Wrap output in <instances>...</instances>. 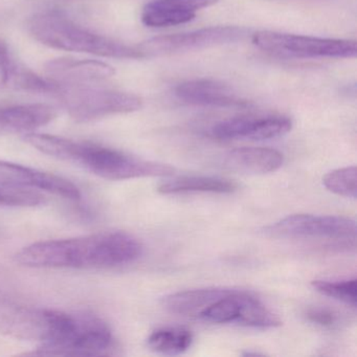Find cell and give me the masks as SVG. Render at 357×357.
Returning <instances> with one entry per match:
<instances>
[{
  "mask_svg": "<svg viewBox=\"0 0 357 357\" xmlns=\"http://www.w3.org/2000/svg\"><path fill=\"white\" fill-rule=\"evenodd\" d=\"M15 70L16 64L12 60L9 47L0 38V91L11 86Z\"/></svg>",
  "mask_w": 357,
  "mask_h": 357,
  "instance_id": "7402d4cb",
  "label": "cell"
},
{
  "mask_svg": "<svg viewBox=\"0 0 357 357\" xmlns=\"http://www.w3.org/2000/svg\"><path fill=\"white\" fill-rule=\"evenodd\" d=\"M174 93L179 101L190 105L221 108H244L250 105L235 89L212 79L185 81L175 87Z\"/></svg>",
  "mask_w": 357,
  "mask_h": 357,
  "instance_id": "7c38bea8",
  "label": "cell"
},
{
  "mask_svg": "<svg viewBox=\"0 0 357 357\" xmlns=\"http://www.w3.org/2000/svg\"><path fill=\"white\" fill-rule=\"evenodd\" d=\"M306 319L315 325L334 328L340 325V317L335 311L328 308H311L307 310Z\"/></svg>",
  "mask_w": 357,
  "mask_h": 357,
  "instance_id": "603a6c76",
  "label": "cell"
},
{
  "mask_svg": "<svg viewBox=\"0 0 357 357\" xmlns=\"http://www.w3.org/2000/svg\"><path fill=\"white\" fill-rule=\"evenodd\" d=\"M291 128V120L282 114L241 116L217 123L211 129V135L222 141L241 139L264 141L283 137Z\"/></svg>",
  "mask_w": 357,
  "mask_h": 357,
  "instance_id": "30bf717a",
  "label": "cell"
},
{
  "mask_svg": "<svg viewBox=\"0 0 357 357\" xmlns=\"http://www.w3.org/2000/svg\"><path fill=\"white\" fill-rule=\"evenodd\" d=\"M193 342V334L181 327L160 328L147 338V344L154 352L166 355L183 354Z\"/></svg>",
  "mask_w": 357,
  "mask_h": 357,
  "instance_id": "ac0fdd59",
  "label": "cell"
},
{
  "mask_svg": "<svg viewBox=\"0 0 357 357\" xmlns=\"http://www.w3.org/2000/svg\"><path fill=\"white\" fill-rule=\"evenodd\" d=\"M76 122L86 123L114 114H130L143 106L133 93L83 85L62 84L55 96Z\"/></svg>",
  "mask_w": 357,
  "mask_h": 357,
  "instance_id": "52a82bcc",
  "label": "cell"
},
{
  "mask_svg": "<svg viewBox=\"0 0 357 357\" xmlns=\"http://www.w3.org/2000/svg\"><path fill=\"white\" fill-rule=\"evenodd\" d=\"M0 185L43 190L72 200L81 197L78 188L63 177L5 160H0Z\"/></svg>",
  "mask_w": 357,
  "mask_h": 357,
  "instance_id": "8fae6325",
  "label": "cell"
},
{
  "mask_svg": "<svg viewBox=\"0 0 357 357\" xmlns=\"http://www.w3.org/2000/svg\"><path fill=\"white\" fill-rule=\"evenodd\" d=\"M28 29L35 40L60 51L76 52L114 59L146 58L139 45H125L109 37L91 32L56 10L35 14L29 22Z\"/></svg>",
  "mask_w": 357,
  "mask_h": 357,
  "instance_id": "3957f363",
  "label": "cell"
},
{
  "mask_svg": "<svg viewBox=\"0 0 357 357\" xmlns=\"http://www.w3.org/2000/svg\"><path fill=\"white\" fill-rule=\"evenodd\" d=\"M356 284L357 280L353 278V279L342 280V281L314 280L311 285L323 296H329L355 308L357 303Z\"/></svg>",
  "mask_w": 357,
  "mask_h": 357,
  "instance_id": "d6986e66",
  "label": "cell"
},
{
  "mask_svg": "<svg viewBox=\"0 0 357 357\" xmlns=\"http://www.w3.org/2000/svg\"><path fill=\"white\" fill-rule=\"evenodd\" d=\"M45 202V196L33 189L0 185V206L31 208Z\"/></svg>",
  "mask_w": 357,
  "mask_h": 357,
  "instance_id": "44dd1931",
  "label": "cell"
},
{
  "mask_svg": "<svg viewBox=\"0 0 357 357\" xmlns=\"http://www.w3.org/2000/svg\"><path fill=\"white\" fill-rule=\"evenodd\" d=\"M246 30L239 26H211L183 34L155 37L139 45L145 57L187 53L217 45H229L243 38Z\"/></svg>",
  "mask_w": 357,
  "mask_h": 357,
  "instance_id": "9c48e42d",
  "label": "cell"
},
{
  "mask_svg": "<svg viewBox=\"0 0 357 357\" xmlns=\"http://www.w3.org/2000/svg\"><path fill=\"white\" fill-rule=\"evenodd\" d=\"M219 0H152L146 3L142 22L148 28H167L188 24L198 12L216 5Z\"/></svg>",
  "mask_w": 357,
  "mask_h": 357,
  "instance_id": "4fadbf2b",
  "label": "cell"
},
{
  "mask_svg": "<svg viewBox=\"0 0 357 357\" xmlns=\"http://www.w3.org/2000/svg\"><path fill=\"white\" fill-rule=\"evenodd\" d=\"M49 78L62 84L83 85L112 78L116 70L109 64L97 60L59 58L45 64Z\"/></svg>",
  "mask_w": 357,
  "mask_h": 357,
  "instance_id": "5bb4252c",
  "label": "cell"
},
{
  "mask_svg": "<svg viewBox=\"0 0 357 357\" xmlns=\"http://www.w3.org/2000/svg\"><path fill=\"white\" fill-rule=\"evenodd\" d=\"M238 189L231 179L214 176H181L158 185V191L165 195L183 193L231 194Z\"/></svg>",
  "mask_w": 357,
  "mask_h": 357,
  "instance_id": "e0dca14e",
  "label": "cell"
},
{
  "mask_svg": "<svg viewBox=\"0 0 357 357\" xmlns=\"http://www.w3.org/2000/svg\"><path fill=\"white\" fill-rule=\"evenodd\" d=\"M72 162L109 181L170 176L174 172V168L169 165L141 160L112 148L80 142H75Z\"/></svg>",
  "mask_w": 357,
  "mask_h": 357,
  "instance_id": "5b68a950",
  "label": "cell"
},
{
  "mask_svg": "<svg viewBox=\"0 0 357 357\" xmlns=\"http://www.w3.org/2000/svg\"><path fill=\"white\" fill-rule=\"evenodd\" d=\"M284 156L278 150L264 147H242L223 155L222 165L229 170L250 174H267L283 166Z\"/></svg>",
  "mask_w": 357,
  "mask_h": 357,
  "instance_id": "9a60e30c",
  "label": "cell"
},
{
  "mask_svg": "<svg viewBox=\"0 0 357 357\" xmlns=\"http://www.w3.org/2000/svg\"><path fill=\"white\" fill-rule=\"evenodd\" d=\"M72 324V314L29 306L0 291V334L3 335L45 346L61 340Z\"/></svg>",
  "mask_w": 357,
  "mask_h": 357,
  "instance_id": "277c9868",
  "label": "cell"
},
{
  "mask_svg": "<svg viewBox=\"0 0 357 357\" xmlns=\"http://www.w3.org/2000/svg\"><path fill=\"white\" fill-rule=\"evenodd\" d=\"M165 308L173 314L191 317L210 324H237L257 329H271L282 325L255 294L231 288H199L166 296Z\"/></svg>",
  "mask_w": 357,
  "mask_h": 357,
  "instance_id": "7a4b0ae2",
  "label": "cell"
},
{
  "mask_svg": "<svg viewBox=\"0 0 357 357\" xmlns=\"http://www.w3.org/2000/svg\"><path fill=\"white\" fill-rule=\"evenodd\" d=\"M57 112L47 104L0 106V129L34 131L55 120Z\"/></svg>",
  "mask_w": 357,
  "mask_h": 357,
  "instance_id": "2e32d148",
  "label": "cell"
},
{
  "mask_svg": "<svg viewBox=\"0 0 357 357\" xmlns=\"http://www.w3.org/2000/svg\"><path fill=\"white\" fill-rule=\"evenodd\" d=\"M264 234L271 238L327 240L335 244L355 246L356 222L344 216L296 214L265 227Z\"/></svg>",
  "mask_w": 357,
  "mask_h": 357,
  "instance_id": "ba28073f",
  "label": "cell"
},
{
  "mask_svg": "<svg viewBox=\"0 0 357 357\" xmlns=\"http://www.w3.org/2000/svg\"><path fill=\"white\" fill-rule=\"evenodd\" d=\"M323 185L336 195L355 199L357 196L356 167H346L327 173L323 177Z\"/></svg>",
  "mask_w": 357,
  "mask_h": 357,
  "instance_id": "ffe728a7",
  "label": "cell"
},
{
  "mask_svg": "<svg viewBox=\"0 0 357 357\" xmlns=\"http://www.w3.org/2000/svg\"><path fill=\"white\" fill-rule=\"evenodd\" d=\"M143 252L125 231H104L68 239L36 242L15 255L16 262L37 268H112L130 264Z\"/></svg>",
  "mask_w": 357,
  "mask_h": 357,
  "instance_id": "6da1fadb",
  "label": "cell"
},
{
  "mask_svg": "<svg viewBox=\"0 0 357 357\" xmlns=\"http://www.w3.org/2000/svg\"><path fill=\"white\" fill-rule=\"evenodd\" d=\"M252 43L265 53L287 59H348L357 55L356 41L350 39L260 31L252 35Z\"/></svg>",
  "mask_w": 357,
  "mask_h": 357,
  "instance_id": "8992f818",
  "label": "cell"
}]
</instances>
